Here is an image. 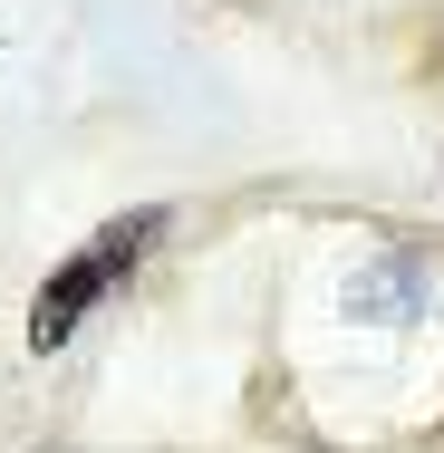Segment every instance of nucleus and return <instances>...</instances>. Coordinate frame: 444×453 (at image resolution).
<instances>
[{
	"mask_svg": "<svg viewBox=\"0 0 444 453\" xmlns=\"http://www.w3.org/2000/svg\"><path fill=\"white\" fill-rule=\"evenodd\" d=\"M155 232H165V212L145 203V212L106 222L88 251L68 261V271H49V280H39V299H29V348H39V357H49V348H68V338L88 328V309H97V299H106V289H116L126 271H136L145 251H155Z\"/></svg>",
	"mask_w": 444,
	"mask_h": 453,
	"instance_id": "obj_1",
	"label": "nucleus"
},
{
	"mask_svg": "<svg viewBox=\"0 0 444 453\" xmlns=\"http://www.w3.org/2000/svg\"><path fill=\"white\" fill-rule=\"evenodd\" d=\"M425 309V251H377L367 271L348 280V319H416Z\"/></svg>",
	"mask_w": 444,
	"mask_h": 453,
	"instance_id": "obj_2",
	"label": "nucleus"
}]
</instances>
